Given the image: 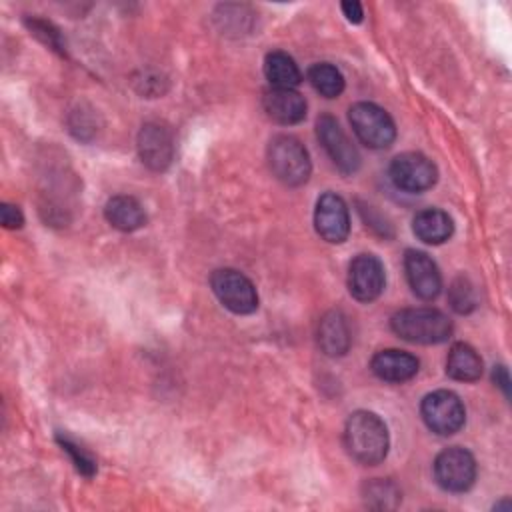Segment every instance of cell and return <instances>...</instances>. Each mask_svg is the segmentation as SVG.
I'll use <instances>...</instances> for the list:
<instances>
[{"mask_svg": "<svg viewBox=\"0 0 512 512\" xmlns=\"http://www.w3.org/2000/svg\"><path fill=\"white\" fill-rule=\"evenodd\" d=\"M420 414L424 424L440 436L456 434L466 420V410L462 400L450 390H436L424 396L420 404Z\"/></svg>", "mask_w": 512, "mask_h": 512, "instance_id": "cell-6", "label": "cell"}, {"mask_svg": "<svg viewBox=\"0 0 512 512\" xmlns=\"http://www.w3.org/2000/svg\"><path fill=\"white\" fill-rule=\"evenodd\" d=\"M404 270L412 292L422 300H434L442 290V276L436 262L420 250H406Z\"/></svg>", "mask_w": 512, "mask_h": 512, "instance_id": "cell-13", "label": "cell"}, {"mask_svg": "<svg viewBox=\"0 0 512 512\" xmlns=\"http://www.w3.org/2000/svg\"><path fill=\"white\" fill-rule=\"evenodd\" d=\"M316 340L320 350L326 356L330 358L344 356L350 348V328H348L346 316L340 310L326 312L318 322Z\"/></svg>", "mask_w": 512, "mask_h": 512, "instance_id": "cell-16", "label": "cell"}, {"mask_svg": "<svg viewBox=\"0 0 512 512\" xmlns=\"http://www.w3.org/2000/svg\"><path fill=\"white\" fill-rule=\"evenodd\" d=\"M392 332L414 344H440L452 336V320L436 308H404L390 318Z\"/></svg>", "mask_w": 512, "mask_h": 512, "instance_id": "cell-2", "label": "cell"}, {"mask_svg": "<svg viewBox=\"0 0 512 512\" xmlns=\"http://www.w3.org/2000/svg\"><path fill=\"white\" fill-rule=\"evenodd\" d=\"M308 80L314 86V90L318 94H322L324 98H338L344 90L342 72L328 62H318V64L310 66Z\"/></svg>", "mask_w": 512, "mask_h": 512, "instance_id": "cell-21", "label": "cell"}, {"mask_svg": "<svg viewBox=\"0 0 512 512\" xmlns=\"http://www.w3.org/2000/svg\"><path fill=\"white\" fill-rule=\"evenodd\" d=\"M492 378H494V382L502 388V392L508 396V394H510V376H508V370H506L504 366H494Z\"/></svg>", "mask_w": 512, "mask_h": 512, "instance_id": "cell-29", "label": "cell"}, {"mask_svg": "<svg viewBox=\"0 0 512 512\" xmlns=\"http://www.w3.org/2000/svg\"><path fill=\"white\" fill-rule=\"evenodd\" d=\"M314 228L320 234V238L330 244H340L348 238L350 216L342 196L334 192H324L318 198L314 210Z\"/></svg>", "mask_w": 512, "mask_h": 512, "instance_id": "cell-10", "label": "cell"}, {"mask_svg": "<svg viewBox=\"0 0 512 512\" xmlns=\"http://www.w3.org/2000/svg\"><path fill=\"white\" fill-rule=\"evenodd\" d=\"M270 172L286 186H302L312 172V162L304 144L288 134H278L268 144Z\"/></svg>", "mask_w": 512, "mask_h": 512, "instance_id": "cell-3", "label": "cell"}, {"mask_svg": "<svg viewBox=\"0 0 512 512\" xmlns=\"http://www.w3.org/2000/svg\"><path fill=\"white\" fill-rule=\"evenodd\" d=\"M348 120L358 140L372 150L388 148L396 138L394 120L374 102H356L350 106Z\"/></svg>", "mask_w": 512, "mask_h": 512, "instance_id": "cell-4", "label": "cell"}, {"mask_svg": "<svg viewBox=\"0 0 512 512\" xmlns=\"http://www.w3.org/2000/svg\"><path fill=\"white\" fill-rule=\"evenodd\" d=\"M418 366H420V362L416 356H412L410 352H404V350H396V348L380 350L370 360V368H372L374 376H378L384 382H394V384L414 378L418 372Z\"/></svg>", "mask_w": 512, "mask_h": 512, "instance_id": "cell-15", "label": "cell"}, {"mask_svg": "<svg viewBox=\"0 0 512 512\" xmlns=\"http://www.w3.org/2000/svg\"><path fill=\"white\" fill-rule=\"evenodd\" d=\"M412 230H414L416 238L426 244H442L452 236L454 224H452V218L444 210L426 208L414 216Z\"/></svg>", "mask_w": 512, "mask_h": 512, "instance_id": "cell-18", "label": "cell"}, {"mask_svg": "<svg viewBox=\"0 0 512 512\" xmlns=\"http://www.w3.org/2000/svg\"><path fill=\"white\" fill-rule=\"evenodd\" d=\"M262 108L266 116L278 124H298L306 116V100L292 88H268L262 94Z\"/></svg>", "mask_w": 512, "mask_h": 512, "instance_id": "cell-14", "label": "cell"}, {"mask_svg": "<svg viewBox=\"0 0 512 512\" xmlns=\"http://www.w3.org/2000/svg\"><path fill=\"white\" fill-rule=\"evenodd\" d=\"M446 374L458 382H474L482 376V358L470 344L456 342L446 358Z\"/></svg>", "mask_w": 512, "mask_h": 512, "instance_id": "cell-19", "label": "cell"}, {"mask_svg": "<svg viewBox=\"0 0 512 512\" xmlns=\"http://www.w3.org/2000/svg\"><path fill=\"white\" fill-rule=\"evenodd\" d=\"M138 154L140 160L154 172H162L170 166L174 158V140L166 126L158 122H148L138 132Z\"/></svg>", "mask_w": 512, "mask_h": 512, "instance_id": "cell-12", "label": "cell"}, {"mask_svg": "<svg viewBox=\"0 0 512 512\" xmlns=\"http://www.w3.org/2000/svg\"><path fill=\"white\" fill-rule=\"evenodd\" d=\"M342 12H344V16L352 22V24H358V22H362V18H364V10H362V4L360 2H342Z\"/></svg>", "mask_w": 512, "mask_h": 512, "instance_id": "cell-28", "label": "cell"}, {"mask_svg": "<svg viewBox=\"0 0 512 512\" xmlns=\"http://www.w3.org/2000/svg\"><path fill=\"white\" fill-rule=\"evenodd\" d=\"M448 300H450V306L458 312V314H468L476 308V290L474 286L470 284L468 278H456L450 286V292H448Z\"/></svg>", "mask_w": 512, "mask_h": 512, "instance_id": "cell-23", "label": "cell"}, {"mask_svg": "<svg viewBox=\"0 0 512 512\" xmlns=\"http://www.w3.org/2000/svg\"><path fill=\"white\" fill-rule=\"evenodd\" d=\"M364 498L374 508H394L400 500V492L392 482L374 478L364 486Z\"/></svg>", "mask_w": 512, "mask_h": 512, "instance_id": "cell-22", "label": "cell"}, {"mask_svg": "<svg viewBox=\"0 0 512 512\" xmlns=\"http://www.w3.org/2000/svg\"><path fill=\"white\" fill-rule=\"evenodd\" d=\"M0 220H2V226L10 228V230L20 228L24 224V216H22L20 208L14 204H6V202L0 206Z\"/></svg>", "mask_w": 512, "mask_h": 512, "instance_id": "cell-27", "label": "cell"}, {"mask_svg": "<svg viewBox=\"0 0 512 512\" xmlns=\"http://www.w3.org/2000/svg\"><path fill=\"white\" fill-rule=\"evenodd\" d=\"M26 26H28L30 32H32L38 40H42L46 46H50L52 50H58L60 54L64 52V50H62L60 34H58V30H56L50 22L40 20V18H32V20H26Z\"/></svg>", "mask_w": 512, "mask_h": 512, "instance_id": "cell-25", "label": "cell"}, {"mask_svg": "<svg viewBox=\"0 0 512 512\" xmlns=\"http://www.w3.org/2000/svg\"><path fill=\"white\" fill-rule=\"evenodd\" d=\"M316 134L326 154L342 174H354L360 168V154L346 136V132L340 128L336 118H332L330 114H322L316 120Z\"/></svg>", "mask_w": 512, "mask_h": 512, "instance_id": "cell-9", "label": "cell"}, {"mask_svg": "<svg viewBox=\"0 0 512 512\" xmlns=\"http://www.w3.org/2000/svg\"><path fill=\"white\" fill-rule=\"evenodd\" d=\"M434 478L446 492H466L476 480V460L466 448H446L434 460Z\"/></svg>", "mask_w": 512, "mask_h": 512, "instance_id": "cell-7", "label": "cell"}, {"mask_svg": "<svg viewBox=\"0 0 512 512\" xmlns=\"http://www.w3.org/2000/svg\"><path fill=\"white\" fill-rule=\"evenodd\" d=\"M390 180L404 192H424L436 182V166L420 152L398 154L390 164Z\"/></svg>", "mask_w": 512, "mask_h": 512, "instance_id": "cell-8", "label": "cell"}, {"mask_svg": "<svg viewBox=\"0 0 512 512\" xmlns=\"http://www.w3.org/2000/svg\"><path fill=\"white\" fill-rule=\"evenodd\" d=\"M344 446L358 464H380L386 458L390 446L388 428L384 420L368 410L352 412L344 426Z\"/></svg>", "mask_w": 512, "mask_h": 512, "instance_id": "cell-1", "label": "cell"}, {"mask_svg": "<svg viewBox=\"0 0 512 512\" xmlns=\"http://www.w3.org/2000/svg\"><path fill=\"white\" fill-rule=\"evenodd\" d=\"M264 76L272 88H296L302 82L298 64L286 52L274 50L264 58Z\"/></svg>", "mask_w": 512, "mask_h": 512, "instance_id": "cell-20", "label": "cell"}, {"mask_svg": "<svg viewBox=\"0 0 512 512\" xmlns=\"http://www.w3.org/2000/svg\"><path fill=\"white\" fill-rule=\"evenodd\" d=\"M58 444L62 446L64 452L70 454V458H72L76 470H78L82 476H88V478H90V476L96 472V462H94V458H92L86 450H82L78 444H74L72 440L62 438V436H58Z\"/></svg>", "mask_w": 512, "mask_h": 512, "instance_id": "cell-24", "label": "cell"}, {"mask_svg": "<svg viewBox=\"0 0 512 512\" xmlns=\"http://www.w3.org/2000/svg\"><path fill=\"white\" fill-rule=\"evenodd\" d=\"M386 274L374 254H358L348 268V290L358 302H372L384 290Z\"/></svg>", "mask_w": 512, "mask_h": 512, "instance_id": "cell-11", "label": "cell"}, {"mask_svg": "<svg viewBox=\"0 0 512 512\" xmlns=\"http://www.w3.org/2000/svg\"><path fill=\"white\" fill-rule=\"evenodd\" d=\"M210 286L220 304L234 314H252L258 308L256 286L248 276L234 268L214 270Z\"/></svg>", "mask_w": 512, "mask_h": 512, "instance_id": "cell-5", "label": "cell"}, {"mask_svg": "<svg viewBox=\"0 0 512 512\" xmlns=\"http://www.w3.org/2000/svg\"><path fill=\"white\" fill-rule=\"evenodd\" d=\"M104 216L110 226L122 232H134L146 224V212L134 196H112L104 206Z\"/></svg>", "mask_w": 512, "mask_h": 512, "instance_id": "cell-17", "label": "cell"}, {"mask_svg": "<svg viewBox=\"0 0 512 512\" xmlns=\"http://www.w3.org/2000/svg\"><path fill=\"white\" fill-rule=\"evenodd\" d=\"M90 112H84V110H78L70 116V130L76 138H82V140H88L92 134H94V122L88 120Z\"/></svg>", "mask_w": 512, "mask_h": 512, "instance_id": "cell-26", "label": "cell"}]
</instances>
